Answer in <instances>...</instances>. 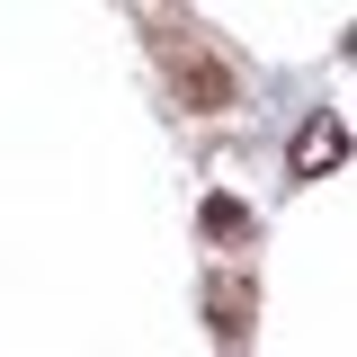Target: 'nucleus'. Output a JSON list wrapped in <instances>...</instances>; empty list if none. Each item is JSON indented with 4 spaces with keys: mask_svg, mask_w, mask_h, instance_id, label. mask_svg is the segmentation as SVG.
<instances>
[{
    "mask_svg": "<svg viewBox=\"0 0 357 357\" xmlns=\"http://www.w3.org/2000/svg\"><path fill=\"white\" fill-rule=\"evenodd\" d=\"M331 161H340V126H331V116H321V126H304V134H295V170H331Z\"/></svg>",
    "mask_w": 357,
    "mask_h": 357,
    "instance_id": "1",
    "label": "nucleus"
}]
</instances>
